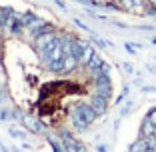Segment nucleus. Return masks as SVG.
<instances>
[{
	"instance_id": "0eeeda50",
	"label": "nucleus",
	"mask_w": 156,
	"mask_h": 152,
	"mask_svg": "<svg viewBox=\"0 0 156 152\" xmlns=\"http://www.w3.org/2000/svg\"><path fill=\"white\" fill-rule=\"evenodd\" d=\"M46 142L52 146V152H66V148H64V144H62V140H60L58 134L48 132L46 134Z\"/></svg>"
},
{
	"instance_id": "6e6552de",
	"label": "nucleus",
	"mask_w": 156,
	"mask_h": 152,
	"mask_svg": "<svg viewBox=\"0 0 156 152\" xmlns=\"http://www.w3.org/2000/svg\"><path fill=\"white\" fill-rule=\"evenodd\" d=\"M12 16H14V10L10 6H0V26H2V30L6 28V24L10 22Z\"/></svg>"
},
{
	"instance_id": "f257e3e1",
	"label": "nucleus",
	"mask_w": 156,
	"mask_h": 152,
	"mask_svg": "<svg viewBox=\"0 0 156 152\" xmlns=\"http://www.w3.org/2000/svg\"><path fill=\"white\" fill-rule=\"evenodd\" d=\"M68 118H70L72 128L76 130V132H84V130L98 118V114L92 110V106L88 104V102H78V104H74L68 110Z\"/></svg>"
},
{
	"instance_id": "1a4fd4ad",
	"label": "nucleus",
	"mask_w": 156,
	"mask_h": 152,
	"mask_svg": "<svg viewBox=\"0 0 156 152\" xmlns=\"http://www.w3.org/2000/svg\"><path fill=\"white\" fill-rule=\"evenodd\" d=\"M8 134L12 136V138H16V140H26V128H18V126H10L8 128Z\"/></svg>"
},
{
	"instance_id": "ddd939ff",
	"label": "nucleus",
	"mask_w": 156,
	"mask_h": 152,
	"mask_svg": "<svg viewBox=\"0 0 156 152\" xmlns=\"http://www.w3.org/2000/svg\"><path fill=\"white\" fill-rule=\"evenodd\" d=\"M10 150H12V152H22V150H20L18 146H12V148H10Z\"/></svg>"
},
{
	"instance_id": "20e7f679",
	"label": "nucleus",
	"mask_w": 156,
	"mask_h": 152,
	"mask_svg": "<svg viewBox=\"0 0 156 152\" xmlns=\"http://www.w3.org/2000/svg\"><path fill=\"white\" fill-rule=\"evenodd\" d=\"M4 34H6V36H10V38H18V36H22V34H24V20H22V16L14 14L12 18H10V22L6 24Z\"/></svg>"
},
{
	"instance_id": "4468645a",
	"label": "nucleus",
	"mask_w": 156,
	"mask_h": 152,
	"mask_svg": "<svg viewBox=\"0 0 156 152\" xmlns=\"http://www.w3.org/2000/svg\"><path fill=\"white\" fill-rule=\"evenodd\" d=\"M4 84H6V82H2V80H0V92L4 90Z\"/></svg>"
},
{
	"instance_id": "f8f14e48",
	"label": "nucleus",
	"mask_w": 156,
	"mask_h": 152,
	"mask_svg": "<svg viewBox=\"0 0 156 152\" xmlns=\"http://www.w3.org/2000/svg\"><path fill=\"white\" fill-rule=\"evenodd\" d=\"M2 38H4V30H2V26H0V46H2Z\"/></svg>"
},
{
	"instance_id": "39448f33",
	"label": "nucleus",
	"mask_w": 156,
	"mask_h": 152,
	"mask_svg": "<svg viewBox=\"0 0 156 152\" xmlns=\"http://www.w3.org/2000/svg\"><path fill=\"white\" fill-rule=\"evenodd\" d=\"M20 124H22L24 128L28 130V132H32V134H42V132L46 130L44 124H42V120L36 118V116H32V114H24Z\"/></svg>"
},
{
	"instance_id": "9b49d317",
	"label": "nucleus",
	"mask_w": 156,
	"mask_h": 152,
	"mask_svg": "<svg viewBox=\"0 0 156 152\" xmlns=\"http://www.w3.org/2000/svg\"><path fill=\"white\" fill-rule=\"evenodd\" d=\"M96 150L98 152H106V146H104V144H100V146H96Z\"/></svg>"
},
{
	"instance_id": "423d86ee",
	"label": "nucleus",
	"mask_w": 156,
	"mask_h": 152,
	"mask_svg": "<svg viewBox=\"0 0 156 152\" xmlns=\"http://www.w3.org/2000/svg\"><path fill=\"white\" fill-rule=\"evenodd\" d=\"M88 104L92 106V110L96 112L98 116H102L106 112V108H108V100H106V98H102V96H98V94H92L90 100H88Z\"/></svg>"
},
{
	"instance_id": "f03ea898",
	"label": "nucleus",
	"mask_w": 156,
	"mask_h": 152,
	"mask_svg": "<svg viewBox=\"0 0 156 152\" xmlns=\"http://www.w3.org/2000/svg\"><path fill=\"white\" fill-rule=\"evenodd\" d=\"M56 42H58V34H56V30H52V32H44V34H40V36L34 38V48H36V54L40 56L42 64L46 62V58H48V54L52 52V48L56 46Z\"/></svg>"
},
{
	"instance_id": "9d476101",
	"label": "nucleus",
	"mask_w": 156,
	"mask_h": 152,
	"mask_svg": "<svg viewBox=\"0 0 156 152\" xmlns=\"http://www.w3.org/2000/svg\"><path fill=\"white\" fill-rule=\"evenodd\" d=\"M8 104H12V102H10V98H8V92H6V90H2V92H0V106H8Z\"/></svg>"
},
{
	"instance_id": "7ed1b4c3",
	"label": "nucleus",
	"mask_w": 156,
	"mask_h": 152,
	"mask_svg": "<svg viewBox=\"0 0 156 152\" xmlns=\"http://www.w3.org/2000/svg\"><path fill=\"white\" fill-rule=\"evenodd\" d=\"M58 136H60V140H62V144H64L66 152H88L86 146L78 138H74V134L68 132V130H58Z\"/></svg>"
}]
</instances>
